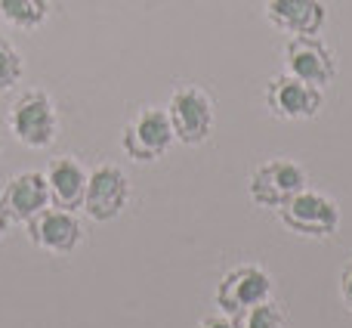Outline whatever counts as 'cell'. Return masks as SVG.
<instances>
[{
  "instance_id": "obj_16",
  "label": "cell",
  "mask_w": 352,
  "mask_h": 328,
  "mask_svg": "<svg viewBox=\"0 0 352 328\" xmlns=\"http://www.w3.org/2000/svg\"><path fill=\"white\" fill-rule=\"evenodd\" d=\"M22 72H25V62L19 56V50L0 37V93L10 90L12 84H19Z\"/></svg>"
},
{
  "instance_id": "obj_10",
  "label": "cell",
  "mask_w": 352,
  "mask_h": 328,
  "mask_svg": "<svg viewBox=\"0 0 352 328\" xmlns=\"http://www.w3.org/2000/svg\"><path fill=\"white\" fill-rule=\"evenodd\" d=\"M28 242L34 248L47 251V254H72L80 245L84 232H80V220L74 217V211L65 207H43L37 217H31L28 223Z\"/></svg>"
},
{
  "instance_id": "obj_18",
  "label": "cell",
  "mask_w": 352,
  "mask_h": 328,
  "mask_svg": "<svg viewBox=\"0 0 352 328\" xmlns=\"http://www.w3.org/2000/svg\"><path fill=\"white\" fill-rule=\"evenodd\" d=\"M198 328H235V325H232L229 316H207L198 322Z\"/></svg>"
},
{
  "instance_id": "obj_7",
  "label": "cell",
  "mask_w": 352,
  "mask_h": 328,
  "mask_svg": "<svg viewBox=\"0 0 352 328\" xmlns=\"http://www.w3.org/2000/svg\"><path fill=\"white\" fill-rule=\"evenodd\" d=\"M266 298H272V276L263 267H254V263L232 267L213 291V304L219 307L223 316H235V313L248 310V307L260 304Z\"/></svg>"
},
{
  "instance_id": "obj_15",
  "label": "cell",
  "mask_w": 352,
  "mask_h": 328,
  "mask_svg": "<svg viewBox=\"0 0 352 328\" xmlns=\"http://www.w3.org/2000/svg\"><path fill=\"white\" fill-rule=\"evenodd\" d=\"M235 328H285L287 322V310L281 304H275L272 298L260 300V304L248 307V310L229 316Z\"/></svg>"
},
{
  "instance_id": "obj_6",
  "label": "cell",
  "mask_w": 352,
  "mask_h": 328,
  "mask_svg": "<svg viewBox=\"0 0 352 328\" xmlns=\"http://www.w3.org/2000/svg\"><path fill=\"white\" fill-rule=\"evenodd\" d=\"M130 201V180L118 164H96L87 170V192L84 207L87 217L96 223H109V220L121 217V211Z\"/></svg>"
},
{
  "instance_id": "obj_8",
  "label": "cell",
  "mask_w": 352,
  "mask_h": 328,
  "mask_svg": "<svg viewBox=\"0 0 352 328\" xmlns=\"http://www.w3.org/2000/svg\"><path fill=\"white\" fill-rule=\"evenodd\" d=\"M266 109L281 121H309L322 112V90L281 72L266 84Z\"/></svg>"
},
{
  "instance_id": "obj_2",
  "label": "cell",
  "mask_w": 352,
  "mask_h": 328,
  "mask_svg": "<svg viewBox=\"0 0 352 328\" xmlns=\"http://www.w3.org/2000/svg\"><path fill=\"white\" fill-rule=\"evenodd\" d=\"M164 112L170 118L176 143H182V146H204L210 140L217 115H213V99L201 87L195 84L176 87Z\"/></svg>"
},
{
  "instance_id": "obj_13",
  "label": "cell",
  "mask_w": 352,
  "mask_h": 328,
  "mask_svg": "<svg viewBox=\"0 0 352 328\" xmlns=\"http://www.w3.org/2000/svg\"><path fill=\"white\" fill-rule=\"evenodd\" d=\"M47 189H50V205L65 207V211H80L84 207L87 192V167L72 155L53 158L47 167Z\"/></svg>"
},
{
  "instance_id": "obj_9",
  "label": "cell",
  "mask_w": 352,
  "mask_h": 328,
  "mask_svg": "<svg viewBox=\"0 0 352 328\" xmlns=\"http://www.w3.org/2000/svg\"><path fill=\"white\" fill-rule=\"evenodd\" d=\"M285 65H287V74L300 78L309 87H318V90L334 84L337 78V59L318 34L291 37L285 47Z\"/></svg>"
},
{
  "instance_id": "obj_1",
  "label": "cell",
  "mask_w": 352,
  "mask_h": 328,
  "mask_svg": "<svg viewBox=\"0 0 352 328\" xmlns=\"http://www.w3.org/2000/svg\"><path fill=\"white\" fill-rule=\"evenodd\" d=\"M6 124H10L12 136L25 149H47V146H53L56 134H59V112H56L50 93L25 90L12 103Z\"/></svg>"
},
{
  "instance_id": "obj_14",
  "label": "cell",
  "mask_w": 352,
  "mask_h": 328,
  "mask_svg": "<svg viewBox=\"0 0 352 328\" xmlns=\"http://www.w3.org/2000/svg\"><path fill=\"white\" fill-rule=\"evenodd\" d=\"M0 16H3V22H10L12 28L34 31L47 22L50 0H0Z\"/></svg>"
},
{
  "instance_id": "obj_3",
  "label": "cell",
  "mask_w": 352,
  "mask_h": 328,
  "mask_svg": "<svg viewBox=\"0 0 352 328\" xmlns=\"http://www.w3.org/2000/svg\"><path fill=\"white\" fill-rule=\"evenodd\" d=\"M278 220L297 236L309 238H328L340 226V207L331 195L316 192V189H300L291 201L278 207Z\"/></svg>"
},
{
  "instance_id": "obj_17",
  "label": "cell",
  "mask_w": 352,
  "mask_h": 328,
  "mask_svg": "<svg viewBox=\"0 0 352 328\" xmlns=\"http://www.w3.org/2000/svg\"><path fill=\"white\" fill-rule=\"evenodd\" d=\"M340 298H343V304H346V310L352 313V260L340 273Z\"/></svg>"
},
{
  "instance_id": "obj_12",
  "label": "cell",
  "mask_w": 352,
  "mask_h": 328,
  "mask_svg": "<svg viewBox=\"0 0 352 328\" xmlns=\"http://www.w3.org/2000/svg\"><path fill=\"white\" fill-rule=\"evenodd\" d=\"M266 19L291 37H312L324 28L328 10L322 0H266Z\"/></svg>"
},
{
  "instance_id": "obj_5",
  "label": "cell",
  "mask_w": 352,
  "mask_h": 328,
  "mask_svg": "<svg viewBox=\"0 0 352 328\" xmlns=\"http://www.w3.org/2000/svg\"><path fill=\"white\" fill-rule=\"evenodd\" d=\"M173 143L176 140H173L170 118H167V112L158 109V105H146V109H140L127 121V127H124V134H121L124 152H127L133 161L161 158Z\"/></svg>"
},
{
  "instance_id": "obj_11",
  "label": "cell",
  "mask_w": 352,
  "mask_h": 328,
  "mask_svg": "<svg viewBox=\"0 0 352 328\" xmlns=\"http://www.w3.org/2000/svg\"><path fill=\"white\" fill-rule=\"evenodd\" d=\"M0 201L10 214V223H28L31 217H37L50 205L47 176L41 170H22L3 186Z\"/></svg>"
},
{
  "instance_id": "obj_4",
  "label": "cell",
  "mask_w": 352,
  "mask_h": 328,
  "mask_svg": "<svg viewBox=\"0 0 352 328\" xmlns=\"http://www.w3.org/2000/svg\"><path fill=\"white\" fill-rule=\"evenodd\" d=\"M300 189H306V170L291 158H269L256 164L248 180V192L254 205L269 207V211H278Z\"/></svg>"
},
{
  "instance_id": "obj_19",
  "label": "cell",
  "mask_w": 352,
  "mask_h": 328,
  "mask_svg": "<svg viewBox=\"0 0 352 328\" xmlns=\"http://www.w3.org/2000/svg\"><path fill=\"white\" fill-rule=\"evenodd\" d=\"M6 226H10V214H6L3 201H0V236H3V232H6Z\"/></svg>"
}]
</instances>
